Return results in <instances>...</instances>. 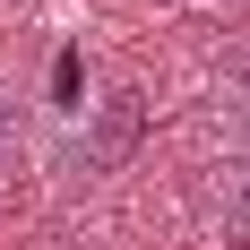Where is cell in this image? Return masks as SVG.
<instances>
[{
  "mask_svg": "<svg viewBox=\"0 0 250 250\" xmlns=\"http://www.w3.org/2000/svg\"><path fill=\"white\" fill-rule=\"evenodd\" d=\"M138 138H147V95H138V86H104L52 147H61V173L95 181V173H121L129 155H138Z\"/></svg>",
  "mask_w": 250,
  "mask_h": 250,
  "instance_id": "6da1fadb",
  "label": "cell"
},
{
  "mask_svg": "<svg viewBox=\"0 0 250 250\" xmlns=\"http://www.w3.org/2000/svg\"><path fill=\"white\" fill-rule=\"evenodd\" d=\"M207 207H216V242L250 250V147H225V164L207 181Z\"/></svg>",
  "mask_w": 250,
  "mask_h": 250,
  "instance_id": "7a4b0ae2",
  "label": "cell"
},
{
  "mask_svg": "<svg viewBox=\"0 0 250 250\" xmlns=\"http://www.w3.org/2000/svg\"><path fill=\"white\" fill-rule=\"evenodd\" d=\"M216 129L225 147H250V52L216 61Z\"/></svg>",
  "mask_w": 250,
  "mask_h": 250,
  "instance_id": "3957f363",
  "label": "cell"
},
{
  "mask_svg": "<svg viewBox=\"0 0 250 250\" xmlns=\"http://www.w3.org/2000/svg\"><path fill=\"white\" fill-rule=\"evenodd\" d=\"M86 104H95V95H86V52H78V43H61V52H52V95H43V112H52V138H61V129L86 112Z\"/></svg>",
  "mask_w": 250,
  "mask_h": 250,
  "instance_id": "277c9868",
  "label": "cell"
},
{
  "mask_svg": "<svg viewBox=\"0 0 250 250\" xmlns=\"http://www.w3.org/2000/svg\"><path fill=\"white\" fill-rule=\"evenodd\" d=\"M18 155H26V104L0 86V181L18 173Z\"/></svg>",
  "mask_w": 250,
  "mask_h": 250,
  "instance_id": "5b68a950",
  "label": "cell"
},
{
  "mask_svg": "<svg viewBox=\"0 0 250 250\" xmlns=\"http://www.w3.org/2000/svg\"><path fill=\"white\" fill-rule=\"evenodd\" d=\"M199 9H216V18H225V9H250V0H199Z\"/></svg>",
  "mask_w": 250,
  "mask_h": 250,
  "instance_id": "8992f818",
  "label": "cell"
}]
</instances>
